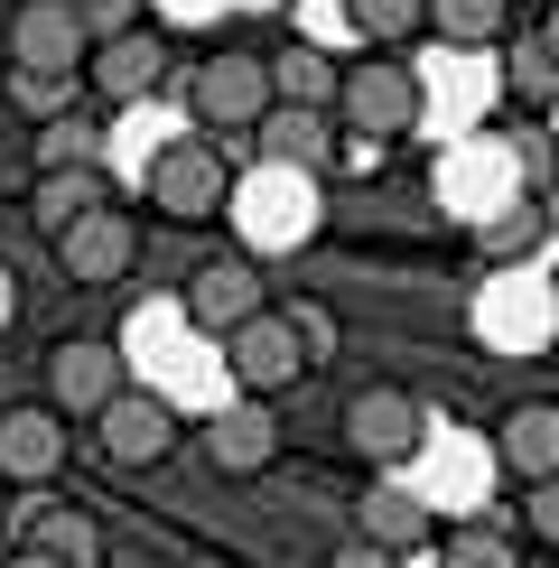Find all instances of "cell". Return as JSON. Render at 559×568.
<instances>
[{
    "label": "cell",
    "instance_id": "6da1fadb",
    "mask_svg": "<svg viewBox=\"0 0 559 568\" xmlns=\"http://www.w3.org/2000/svg\"><path fill=\"white\" fill-rule=\"evenodd\" d=\"M308 354H317V317L262 307V317H243L224 336V373L243 383V400H271V392H289L298 373H308Z\"/></svg>",
    "mask_w": 559,
    "mask_h": 568
},
{
    "label": "cell",
    "instance_id": "7a4b0ae2",
    "mask_svg": "<svg viewBox=\"0 0 559 568\" xmlns=\"http://www.w3.org/2000/svg\"><path fill=\"white\" fill-rule=\"evenodd\" d=\"M233 215H243V243L252 252H298L317 233V186H308V169H252V178H233Z\"/></svg>",
    "mask_w": 559,
    "mask_h": 568
},
{
    "label": "cell",
    "instance_id": "3957f363",
    "mask_svg": "<svg viewBox=\"0 0 559 568\" xmlns=\"http://www.w3.org/2000/svg\"><path fill=\"white\" fill-rule=\"evenodd\" d=\"M186 112H196L205 131H252L271 112V57H243V47L205 57L196 75H186Z\"/></svg>",
    "mask_w": 559,
    "mask_h": 568
},
{
    "label": "cell",
    "instance_id": "277c9868",
    "mask_svg": "<svg viewBox=\"0 0 559 568\" xmlns=\"http://www.w3.org/2000/svg\"><path fill=\"white\" fill-rule=\"evenodd\" d=\"M93 429H103V457L122 466V476H150V466H169V447H177V410L159 392H112L103 410H93Z\"/></svg>",
    "mask_w": 559,
    "mask_h": 568
},
{
    "label": "cell",
    "instance_id": "5b68a950",
    "mask_svg": "<svg viewBox=\"0 0 559 568\" xmlns=\"http://www.w3.org/2000/svg\"><path fill=\"white\" fill-rule=\"evenodd\" d=\"M150 196L169 205V215H186V224L224 215V196H233L224 150H205V140H159V159H150Z\"/></svg>",
    "mask_w": 559,
    "mask_h": 568
},
{
    "label": "cell",
    "instance_id": "8992f818",
    "mask_svg": "<svg viewBox=\"0 0 559 568\" xmlns=\"http://www.w3.org/2000/svg\"><path fill=\"white\" fill-rule=\"evenodd\" d=\"M345 447H355L364 466H410L419 457V400L410 392H392V383H364L355 400H345Z\"/></svg>",
    "mask_w": 559,
    "mask_h": 568
},
{
    "label": "cell",
    "instance_id": "52a82bcc",
    "mask_svg": "<svg viewBox=\"0 0 559 568\" xmlns=\"http://www.w3.org/2000/svg\"><path fill=\"white\" fill-rule=\"evenodd\" d=\"M84 0H19L10 10V65H47V75H84Z\"/></svg>",
    "mask_w": 559,
    "mask_h": 568
},
{
    "label": "cell",
    "instance_id": "ba28073f",
    "mask_svg": "<svg viewBox=\"0 0 559 568\" xmlns=\"http://www.w3.org/2000/svg\"><path fill=\"white\" fill-rule=\"evenodd\" d=\"M159 75H169V38H159V29H112V38L84 47V84L103 93V103H122V112L150 103Z\"/></svg>",
    "mask_w": 559,
    "mask_h": 568
},
{
    "label": "cell",
    "instance_id": "9c48e42d",
    "mask_svg": "<svg viewBox=\"0 0 559 568\" xmlns=\"http://www.w3.org/2000/svg\"><path fill=\"white\" fill-rule=\"evenodd\" d=\"M419 103H429V93H419L410 65H355V75L336 84V112H345L364 140H402V131L419 122Z\"/></svg>",
    "mask_w": 559,
    "mask_h": 568
},
{
    "label": "cell",
    "instance_id": "30bf717a",
    "mask_svg": "<svg viewBox=\"0 0 559 568\" xmlns=\"http://www.w3.org/2000/svg\"><path fill=\"white\" fill-rule=\"evenodd\" d=\"M57 262H65V280H84V290H103V280H122L131 262H140V224L122 215V205H93V215H75L57 233Z\"/></svg>",
    "mask_w": 559,
    "mask_h": 568
},
{
    "label": "cell",
    "instance_id": "8fae6325",
    "mask_svg": "<svg viewBox=\"0 0 559 568\" xmlns=\"http://www.w3.org/2000/svg\"><path fill=\"white\" fill-rule=\"evenodd\" d=\"M47 392H57L47 400L57 419H93L112 392H122V354H112L103 336H65L57 354H47Z\"/></svg>",
    "mask_w": 559,
    "mask_h": 568
},
{
    "label": "cell",
    "instance_id": "7c38bea8",
    "mask_svg": "<svg viewBox=\"0 0 559 568\" xmlns=\"http://www.w3.org/2000/svg\"><path fill=\"white\" fill-rule=\"evenodd\" d=\"M280 457V419H271V400H233V410H215L205 419V466L215 476H262V466Z\"/></svg>",
    "mask_w": 559,
    "mask_h": 568
},
{
    "label": "cell",
    "instance_id": "4fadbf2b",
    "mask_svg": "<svg viewBox=\"0 0 559 568\" xmlns=\"http://www.w3.org/2000/svg\"><path fill=\"white\" fill-rule=\"evenodd\" d=\"M262 271H252V252H233V262H205L196 280H186V317L205 326V336H233L243 317H262Z\"/></svg>",
    "mask_w": 559,
    "mask_h": 568
},
{
    "label": "cell",
    "instance_id": "5bb4252c",
    "mask_svg": "<svg viewBox=\"0 0 559 568\" xmlns=\"http://www.w3.org/2000/svg\"><path fill=\"white\" fill-rule=\"evenodd\" d=\"M65 466V419L29 400V410H0V485H57Z\"/></svg>",
    "mask_w": 559,
    "mask_h": 568
},
{
    "label": "cell",
    "instance_id": "9a60e30c",
    "mask_svg": "<svg viewBox=\"0 0 559 568\" xmlns=\"http://www.w3.org/2000/svg\"><path fill=\"white\" fill-rule=\"evenodd\" d=\"M252 131H262L271 169H326L336 159V112H317V103H271Z\"/></svg>",
    "mask_w": 559,
    "mask_h": 568
},
{
    "label": "cell",
    "instance_id": "2e32d148",
    "mask_svg": "<svg viewBox=\"0 0 559 568\" xmlns=\"http://www.w3.org/2000/svg\"><path fill=\"white\" fill-rule=\"evenodd\" d=\"M550 290H531V280H495V290L476 298V336L485 345H531V336H550Z\"/></svg>",
    "mask_w": 559,
    "mask_h": 568
},
{
    "label": "cell",
    "instance_id": "e0dca14e",
    "mask_svg": "<svg viewBox=\"0 0 559 568\" xmlns=\"http://www.w3.org/2000/svg\"><path fill=\"white\" fill-rule=\"evenodd\" d=\"M495 447H504V466L512 476H559V400H512L504 410V429H495Z\"/></svg>",
    "mask_w": 559,
    "mask_h": 568
},
{
    "label": "cell",
    "instance_id": "ac0fdd59",
    "mask_svg": "<svg viewBox=\"0 0 559 568\" xmlns=\"http://www.w3.org/2000/svg\"><path fill=\"white\" fill-rule=\"evenodd\" d=\"M429 38L448 57H485L512 38V0H429Z\"/></svg>",
    "mask_w": 559,
    "mask_h": 568
},
{
    "label": "cell",
    "instance_id": "d6986e66",
    "mask_svg": "<svg viewBox=\"0 0 559 568\" xmlns=\"http://www.w3.org/2000/svg\"><path fill=\"white\" fill-rule=\"evenodd\" d=\"M355 531L364 540H383V550H419V540H429V504H419L410 485H364V504H355Z\"/></svg>",
    "mask_w": 559,
    "mask_h": 568
},
{
    "label": "cell",
    "instance_id": "ffe728a7",
    "mask_svg": "<svg viewBox=\"0 0 559 568\" xmlns=\"http://www.w3.org/2000/svg\"><path fill=\"white\" fill-rule=\"evenodd\" d=\"M93 205H103V178H93L84 159H75V169H47V178L29 186V224L47 233V243H57L75 215H93Z\"/></svg>",
    "mask_w": 559,
    "mask_h": 568
},
{
    "label": "cell",
    "instance_id": "44dd1931",
    "mask_svg": "<svg viewBox=\"0 0 559 568\" xmlns=\"http://www.w3.org/2000/svg\"><path fill=\"white\" fill-rule=\"evenodd\" d=\"M336 65L317 57V47H280L271 57V103H317V112H336Z\"/></svg>",
    "mask_w": 559,
    "mask_h": 568
},
{
    "label": "cell",
    "instance_id": "7402d4cb",
    "mask_svg": "<svg viewBox=\"0 0 559 568\" xmlns=\"http://www.w3.org/2000/svg\"><path fill=\"white\" fill-rule=\"evenodd\" d=\"M448 196H457V205H485V215H495V205H512V150L476 140V150L448 169Z\"/></svg>",
    "mask_w": 559,
    "mask_h": 568
},
{
    "label": "cell",
    "instance_id": "603a6c76",
    "mask_svg": "<svg viewBox=\"0 0 559 568\" xmlns=\"http://www.w3.org/2000/svg\"><path fill=\"white\" fill-rule=\"evenodd\" d=\"M29 550H47V559H65V568H103V523H93V513H47V523H38V540H29Z\"/></svg>",
    "mask_w": 559,
    "mask_h": 568
},
{
    "label": "cell",
    "instance_id": "cb8c5ba5",
    "mask_svg": "<svg viewBox=\"0 0 559 568\" xmlns=\"http://www.w3.org/2000/svg\"><path fill=\"white\" fill-rule=\"evenodd\" d=\"M504 84L522 103H559V47L550 38H504Z\"/></svg>",
    "mask_w": 559,
    "mask_h": 568
},
{
    "label": "cell",
    "instance_id": "d4e9b609",
    "mask_svg": "<svg viewBox=\"0 0 559 568\" xmlns=\"http://www.w3.org/2000/svg\"><path fill=\"white\" fill-rule=\"evenodd\" d=\"M438 568H512V531L504 523H457L438 540Z\"/></svg>",
    "mask_w": 559,
    "mask_h": 568
},
{
    "label": "cell",
    "instance_id": "484cf974",
    "mask_svg": "<svg viewBox=\"0 0 559 568\" xmlns=\"http://www.w3.org/2000/svg\"><path fill=\"white\" fill-rule=\"evenodd\" d=\"M345 19H355L364 38H383V47H402L429 29V0H345Z\"/></svg>",
    "mask_w": 559,
    "mask_h": 568
},
{
    "label": "cell",
    "instance_id": "4316f807",
    "mask_svg": "<svg viewBox=\"0 0 559 568\" xmlns=\"http://www.w3.org/2000/svg\"><path fill=\"white\" fill-rule=\"evenodd\" d=\"M75 84H84V75H47V65H10V103L29 112V122H57V112L75 103Z\"/></svg>",
    "mask_w": 559,
    "mask_h": 568
},
{
    "label": "cell",
    "instance_id": "83f0119b",
    "mask_svg": "<svg viewBox=\"0 0 559 568\" xmlns=\"http://www.w3.org/2000/svg\"><path fill=\"white\" fill-rule=\"evenodd\" d=\"M84 150H93V131H84V122H65V112H57V122L38 131V159H47V169H75Z\"/></svg>",
    "mask_w": 559,
    "mask_h": 568
},
{
    "label": "cell",
    "instance_id": "f1b7e54d",
    "mask_svg": "<svg viewBox=\"0 0 559 568\" xmlns=\"http://www.w3.org/2000/svg\"><path fill=\"white\" fill-rule=\"evenodd\" d=\"M326 568H402V550H383V540H364V531H345L336 550H326Z\"/></svg>",
    "mask_w": 559,
    "mask_h": 568
},
{
    "label": "cell",
    "instance_id": "f546056e",
    "mask_svg": "<svg viewBox=\"0 0 559 568\" xmlns=\"http://www.w3.org/2000/svg\"><path fill=\"white\" fill-rule=\"evenodd\" d=\"M522 523L541 531V540H559V476H531V504H522Z\"/></svg>",
    "mask_w": 559,
    "mask_h": 568
},
{
    "label": "cell",
    "instance_id": "4dcf8cb0",
    "mask_svg": "<svg viewBox=\"0 0 559 568\" xmlns=\"http://www.w3.org/2000/svg\"><path fill=\"white\" fill-rule=\"evenodd\" d=\"M336 169H355V178H373V169H383V140H364V131H355V140H345V150H336Z\"/></svg>",
    "mask_w": 559,
    "mask_h": 568
},
{
    "label": "cell",
    "instance_id": "1f68e13d",
    "mask_svg": "<svg viewBox=\"0 0 559 568\" xmlns=\"http://www.w3.org/2000/svg\"><path fill=\"white\" fill-rule=\"evenodd\" d=\"M10 568H65V559H47V550H19V559H10Z\"/></svg>",
    "mask_w": 559,
    "mask_h": 568
},
{
    "label": "cell",
    "instance_id": "d6a6232c",
    "mask_svg": "<svg viewBox=\"0 0 559 568\" xmlns=\"http://www.w3.org/2000/svg\"><path fill=\"white\" fill-rule=\"evenodd\" d=\"M0 326H10V271H0Z\"/></svg>",
    "mask_w": 559,
    "mask_h": 568
},
{
    "label": "cell",
    "instance_id": "836d02e7",
    "mask_svg": "<svg viewBox=\"0 0 559 568\" xmlns=\"http://www.w3.org/2000/svg\"><path fill=\"white\" fill-rule=\"evenodd\" d=\"M550 307H559V280H550Z\"/></svg>",
    "mask_w": 559,
    "mask_h": 568
},
{
    "label": "cell",
    "instance_id": "e575fe53",
    "mask_svg": "<svg viewBox=\"0 0 559 568\" xmlns=\"http://www.w3.org/2000/svg\"><path fill=\"white\" fill-rule=\"evenodd\" d=\"M0 504H10V485H0Z\"/></svg>",
    "mask_w": 559,
    "mask_h": 568
},
{
    "label": "cell",
    "instance_id": "d590c367",
    "mask_svg": "<svg viewBox=\"0 0 559 568\" xmlns=\"http://www.w3.org/2000/svg\"><path fill=\"white\" fill-rule=\"evenodd\" d=\"M550 47H559V38H550Z\"/></svg>",
    "mask_w": 559,
    "mask_h": 568
}]
</instances>
